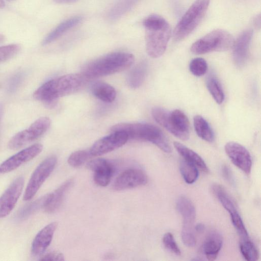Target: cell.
Here are the masks:
<instances>
[{"label": "cell", "instance_id": "2e32d148", "mask_svg": "<svg viewBox=\"0 0 261 261\" xmlns=\"http://www.w3.org/2000/svg\"><path fill=\"white\" fill-rule=\"evenodd\" d=\"M147 177L144 171L138 169H128L122 172L115 180L113 188L122 191L145 185Z\"/></svg>", "mask_w": 261, "mask_h": 261}, {"label": "cell", "instance_id": "3957f363", "mask_svg": "<svg viewBox=\"0 0 261 261\" xmlns=\"http://www.w3.org/2000/svg\"><path fill=\"white\" fill-rule=\"evenodd\" d=\"M135 62L132 54L115 51L94 60L83 68L82 74L86 79H93L112 74L126 70Z\"/></svg>", "mask_w": 261, "mask_h": 261}, {"label": "cell", "instance_id": "4fadbf2b", "mask_svg": "<svg viewBox=\"0 0 261 261\" xmlns=\"http://www.w3.org/2000/svg\"><path fill=\"white\" fill-rule=\"evenodd\" d=\"M42 149L43 146L41 144H35L21 150L0 165V173H6L14 170L22 164L33 159Z\"/></svg>", "mask_w": 261, "mask_h": 261}, {"label": "cell", "instance_id": "7bdbcfd3", "mask_svg": "<svg viewBox=\"0 0 261 261\" xmlns=\"http://www.w3.org/2000/svg\"><path fill=\"white\" fill-rule=\"evenodd\" d=\"M3 115V107L0 105V121Z\"/></svg>", "mask_w": 261, "mask_h": 261}, {"label": "cell", "instance_id": "5bb4252c", "mask_svg": "<svg viewBox=\"0 0 261 261\" xmlns=\"http://www.w3.org/2000/svg\"><path fill=\"white\" fill-rule=\"evenodd\" d=\"M24 179L16 178L0 197V219L8 215L15 207L22 193Z\"/></svg>", "mask_w": 261, "mask_h": 261}, {"label": "cell", "instance_id": "8fae6325", "mask_svg": "<svg viewBox=\"0 0 261 261\" xmlns=\"http://www.w3.org/2000/svg\"><path fill=\"white\" fill-rule=\"evenodd\" d=\"M213 193L224 208L229 213L231 220L238 232L240 236L245 235L247 231L239 214L236 205L225 189L219 184L212 187Z\"/></svg>", "mask_w": 261, "mask_h": 261}, {"label": "cell", "instance_id": "6da1fadb", "mask_svg": "<svg viewBox=\"0 0 261 261\" xmlns=\"http://www.w3.org/2000/svg\"><path fill=\"white\" fill-rule=\"evenodd\" d=\"M143 25L148 55L152 58L161 57L165 53L171 37L170 24L162 16L152 14L143 20Z\"/></svg>", "mask_w": 261, "mask_h": 261}, {"label": "cell", "instance_id": "1f68e13d", "mask_svg": "<svg viewBox=\"0 0 261 261\" xmlns=\"http://www.w3.org/2000/svg\"><path fill=\"white\" fill-rule=\"evenodd\" d=\"M91 155L89 150H80L72 153L68 159V163L73 167H79L84 164Z\"/></svg>", "mask_w": 261, "mask_h": 261}, {"label": "cell", "instance_id": "484cf974", "mask_svg": "<svg viewBox=\"0 0 261 261\" xmlns=\"http://www.w3.org/2000/svg\"><path fill=\"white\" fill-rule=\"evenodd\" d=\"M147 67L146 64L143 62L133 68L129 72L127 82L130 88L136 89L142 84L146 75Z\"/></svg>", "mask_w": 261, "mask_h": 261}, {"label": "cell", "instance_id": "4dcf8cb0", "mask_svg": "<svg viewBox=\"0 0 261 261\" xmlns=\"http://www.w3.org/2000/svg\"><path fill=\"white\" fill-rule=\"evenodd\" d=\"M240 250L243 257L247 261H256L259 253L254 244L248 238L242 239L240 243Z\"/></svg>", "mask_w": 261, "mask_h": 261}, {"label": "cell", "instance_id": "52a82bcc", "mask_svg": "<svg viewBox=\"0 0 261 261\" xmlns=\"http://www.w3.org/2000/svg\"><path fill=\"white\" fill-rule=\"evenodd\" d=\"M234 42V39L229 33L217 29L195 41L191 47V51L195 55L225 51L232 47Z\"/></svg>", "mask_w": 261, "mask_h": 261}, {"label": "cell", "instance_id": "5b68a950", "mask_svg": "<svg viewBox=\"0 0 261 261\" xmlns=\"http://www.w3.org/2000/svg\"><path fill=\"white\" fill-rule=\"evenodd\" d=\"M152 116L155 121L173 134L182 140L190 137V123L187 116L181 111L176 109L169 112L161 107L152 109Z\"/></svg>", "mask_w": 261, "mask_h": 261}, {"label": "cell", "instance_id": "8992f818", "mask_svg": "<svg viewBox=\"0 0 261 261\" xmlns=\"http://www.w3.org/2000/svg\"><path fill=\"white\" fill-rule=\"evenodd\" d=\"M210 0H195L182 15L174 28L173 37L180 41L188 36L199 25L205 15Z\"/></svg>", "mask_w": 261, "mask_h": 261}, {"label": "cell", "instance_id": "d590c367", "mask_svg": "<svg viewBox=\"0 0 261 261\" xmlns=\"http://www.w3.org/2000/svg\"><path fill=\"white\" fill-rule=\"evenodd\" d=\"M39 260L62 261L64 260V257L62 253L54 251L43 255L40 257Z\"/></svg>", "mask_w": 261, "mask_h": 261}, {"label": "cell", "instance_id": "b9f144b4", "mask_svg": "<svg viewBox=\"0 0 261 261\" xmlns=\"http://www.w3.org/2000/svg\"><path fill=\"white\" fill-rule=\"evenodd\" d=\"M5 4L3 0H0V8H3L5 7Z\"/></svg>", "mask_w": 261, "mask_h": 261}, {"label": "cell", "instance_id": "9a60e30c", "mask_svg": "<svg viewBox=\"0 0 261 261\" xmlns=\"http://www.w3.org/2000/svg\"><path fill=\"white\" fill-rule=\"evenodd\" d=\"M225 152L233 164L246 174H249L252 168V159L248 150L241 144L229 142L225 146Z\"/></svg>", "mask_w": 261, "mask_h": 261}, {"label": "cell", "instance_id": "e575fe53", "mask_svg": "<svg viewBox=\"0 0 261 261\" xmlns=\"http://www.w3.org/2000/svg\"><path fill=\"white\" fill-rule=\"evenodd\" d=\"M163 242L165 247L170 252L176 255H180V250L172 233L170 232L166 233L163 236Z\"/></svg>", "mask_w": 261, "mask_h": 261}, {"label": "cell", "instance_id": "ab89813d", "mask_svg": "<svg viewBox=\"0 0 261 261\" xmlns=\"http://www.w3.org/2000/svg\"><path fill=\"white\" fill-rule=\"evenodd\" d=\"M205 228V226L202 223H198L195 226V229L198 232H202Z\"/></svg>", "mask_w": 261, "mask_h": 261}, {"label": "cell", "instance_id": "7402d4cb", "mask_svg": "<svg viewBox=\"0 0 261 261\" xmlns=\"http://www.w3.org/2000/svg\"><path fill=\"white\" fill-rule=\"evenodd\" d=\"M222 244L223 239L219 233L213 231L208 235L204 242L203 250L208 260H214L216 259Z\"/></svg>", "mask_w": 261, "mask_h": 261}, {"label": "cell", "instance_id": "603a6c76", "mask_svg": "<svg viewBox=\"0 0 261 261\" xmlns=\"http://www.w3.org/2000/svg\"><path fill=\"white\" fill-rule=\"evenodd\" d=\"M173 145L184 160L193 164L202 172L208 171L205 162L196 152L179 142H174Z\"/></svg>", "mask_w": 261, "mask_h": 261}, {"label": "cell", "instance_id": "ba28073f", "mask_svg": "<svg viewBox=\"0 0 261 261\" xmlns=\"http://www.w3.org/2000/svg\"><path fill=\"white\" fill-rule=\"evenodd\" d=\"M176 208L183 218L181 239L184 244L190 247L196 244V239L193 231V224L196 218L195 206L187 197L181 196L176 201Z\"/></svg>", "mask_w": 261, "mask_h": 261}, {"label": "cell", "instance_id": "4316f807", "mask_svg": "<svg viewBox=\"0 0 261 261\" xmlns=\"http://www.w3.org/2000/svg\"><path fill=\"white\" fill-rule=\"evenodd\" d=\"M47 194L25 205L17 213L16 219L19 221L24 220L37 212L41 208H43Z\"/></svg>", "mask_w": 261, "mask_h": 261}, {"label": "cell", "instance_id": "836d02e7", "mask_svg": "<svg viewBox=\"0 0 261 261\" xmlns=\"http://www.w3.org/2000/svg\"><path fill=\"white\" fill-rule=\"evenodd\" d=\"M18 44H11L0 46V62L6 61L15 56L20 50Z\"/></svg>", "mask_w": 261, "mask_h": 261}, {"label": "cell", "instance_id": "f1b7e54d", "mask_svg": "<svg viewBox=\"0 0 261 261\" xmlns=\"http://www.w3.org/2000/svg\"><path fill=\"white\" fill-rule=\"evenodd\" d=\"M206 84L214 99L218 104H221L224 99V94L219 81L213 75H210L206 79Z\"/></svg>", "mask_w": 261, "mask_h": 261}, {"label": "cell", "instance_id": "f35d334b", "mask_svg": "<svg viewBox=\"0 0 261 261\" xmlns=\"http://www.w3.org/2000/svg\"><path fill=\"white\" fill-rule=\"evenodd\" d=\"M79 0H54V1L59 4H70L75 3Z\"/></svg>", "mask_w": 261, "mask_h": 261}, {"label": "cell", "instance_id": "8d00e7d4", "mask_svg": "<svg viewBox=\"0 0 261 261\" xmlns=\"http://www.w3.org/2000/svg\"><path fill=\"white\" fill-rule=\"evenodd\" d=\"M222 172L223 176L226 180L231 183H233L231 171L228 166L224 165L222 168Z\"/></svg>", "mask_w": 261, "mask_h": 261}, {"label": "cell", "instance_id": "44dd1931", "mask_svg": "<svg viewBox=\"0 0 261 261\" xmlns=\"http://www.w3.org/2000/svg\"><path fill=\"white\" fill-rule=\"evenodd\" d=\"M82 20V16H75L62 21L45 37L42 41V45H46L56 40L80 23Z\"/></svg>", "mask_w": 261, "mask_h": 261}, {"label": "cell", "instance_id": "f546056e", "mask_svg": "<svg viewBox=\"0 0 261 261\" xmlns=\"http://www.w3.org/2000/svg\"><path fill=\"white\" fill-rule=\"evenodd\" d=\"M138 0H119L110 10L108 17L111 20H116L127 12Z\"/></svg>", "mask_w": 261, "mask_h": 261}, {"label": "cell", "instance_id": "30bf717a", "mask_svg": "<svg viewBox=\"0 0 261 261\" xmlns=\"http://www.w3.org/2000/svg\"><path fill=\"white\" fill-rule=\"evenodd\" d=\"M57 162V159L55 156H50L37 166L27 186L23 197L24 200L28 201L33 198L54 170Z\"/></svg>", "mask_w": 261, "mask_h": 261}, {"label": "cell", "instance_id": "e0dca14e", "mask_svg": "<svg viewBox=\"0 0 261 261\" xmlns=\"http://www.w3.org/2000/svg\"><path fill=\"white\" fill-rule=\"evenodd\" d=\"M87 167L93 171V180L96 185L106 187L109 184L114 172L109 161L102 158L95 159L90 161Z\"/></svg>", "mask_w": 261, "mask_h": 261}, {"label": "cell", "instance_id": "60d3db41", "mask_svg": "<svg viewBox=\"0 0 261 261\" xmlns=\"http://www.w3.org/2000/svg\"><path fill=\"white\" fill-rule=\"evenodd\" d=\"M5 40V37L2 34H0V43H3Z\"/></svg>", "mask_w": 261, "mask_h": 261}, {"label": "cell", "instance_id": "ac0fdd59", "mask_svg": "<svg viewBox=\"0 0 261 261\" xmlns=\"http://www.w3.org/2000/svg\"><path fill=\"white\" fill-rule=\"evenodd\" d=\"M252 35V30H246L234 42L232 56L234 63L238 67L244 66L247 60Z\"/></svg>", "mask_w": 261, "mask_h": 261}, {"label": "cell", "instance_id": "74e56055", "mask_svg": "<svg viewBox=\"0 0 261 261\" xmlns=\"http://www.w3.org/2000/svg\"><path fill=\"white\" fill-rule=\"evenodd\" d=\"M253 25L255 28L260 29V14L257 15L253 20Z\"/></svg>", "mask_w": 261, "mask_h": 261}, {"label": "cell", "instance_id": "ee69618b", "mask_svg": "<svg viewBox=\"0 0 261 261\" xmlns=\"http://www.w3.org/2000/svg\"><path fill=\"white\" fill-rule=\"evenodd\" d=\"M8 1H9V2H12V1H15V0H7Z\"/></svg>", "mask_w": 261, "mask_h": 261}, {"label": "cell", "instance_id": "277c9868", "mask_svg": "<svg viewBox=\"0 0 261 261\" xmlns=\"http://www.w3.org/2000/svg\"><path fill=\"white\" fill-rule=\"evenodd\" d=\"M112 132H123L128 138L148 141L166 153L171 152L170 143L166 136L158 127L146 123H120L113 126Z\"/></svg>", "mask_w": 261, "mask_h": 261}, {"label": "cell", "instance_id": "ffe728a7", "mask_svg": "<svg viewBox=\"0 0 261 261\" xmlns=\"http://www.w3.org/2000/svg\"><path fill=\"white\" fill-rule=\"evenodd\" d=\"M72 180L64 182L53 192L48 194L43 209L47 213L56 212L62 204L65 195L72 184Z\"/></svg>", "mask_w": 261, "mask_h": 261}, {"label": "cell", "instance_id": "d6a6232c", "mask_svg": "<svg viewBox=\"0 0 261 261\" xmlns=\"http://www.w3.org/2000/svg\"><path fill=\"white\" fill-rule=\"evenodd\" d=\"M191 72L196 76L204 75L207 69V64L206 61L202 58L193 59L189 65Z\"/></svg>", "mask_w": 261, "mask_h": 261}, {"label": "cell", "instance_id": "d6986e66", "mask_svg": "<svg viewBox=\"0 0 261 261\" xmlns=\"http://www.w3.org/2000/svg\"><path fill=\"white\" fill-rule=\"evenodd\" d=\"M58 223L53 222L40 230L35 236L32 244L31 250L33 254H42L49 246Z\"/></svg>", "mask_w": 261, "mask_h": 261}, {"label": "cell", "instance_id": "83f0119b", "mask_svg": "<svg viewBox=\"0 0 261 261\" xmlns=\"http://www.w3.org/2000/svg\"><path fill=\"white\" fill-rule=\"evenodd\" d=\"M179 170L184 180L188 184L194 183L198 178V169L183 159L180 161Z\"/></svg>", "mask_w": 261, "mask_h": 261}, {"label": "cell", "instance_id": "cb8c5ba5", "mask_svg": "<svg viewBox=\"0 0 261 261\" xmlns=\"http://www.w3.org/2000/svg\"><path fill=\"white\" fill-rule=\"evenodd\" d=\"M91 92L94 96L105 102H113L116 96L115 88L102 82L94 83L91 87Z\"/></svg>", "mask_w": 261, "mask_h": 261}, {"label": "cell", "instance_id": "7a4b0ae2", "mask_svg": "<svg viewBox=\"0 0 261 261\" xmlns=\"http://www.w3.org/2000/svg\"><path fill=\"white\" fill-rule=\"evenodd\" d=\"M86 78L80 74H68L48 81L34 93L37 100L51 105L59 98L70 95L82 87Z\"/></svg>", "mask_w": 261, "mask_h": 261}, {"label": "cell", "instance_id": "7c38bea8", "mask_svg": "<svg viewBox=\"0 0 261 261\" xmlns=\"http://www.w3.org/2000/svg\"><path fill=\"white\" fill-rule=\"evenodd\" d=\"M128 139L124 132H112L111 134L95 142L89 150L92 156H99L121 147Z\"/></svg>", "mask_w": 261, "mask_h": 261}, {"label": "cell", "instance_id": "9c48e42d", "mask_svg": "<svg viewBox=\"0 0 261 261\" xmlns=\"http://www.w3.org/2000/svg\"><path fill=\"white\" fill-rule=\"evenodd\" d=\"M50 119L42 117L34 122L28 128L15 135L9 141L8 147L16 150L42 136L49 128Z\"/></svg>", "mask_w": 261, "mask_h": 261}, {"label": "cell", "instance_id": "d4e9b609", "mask_svg": "<svg viewBox=\"0 0 261 261\" xmlns=\"http://www.w3.org/2000/svg\"><path fill=\"white\" fill-rule=\"evenodd\" d=\"M193 124L197 135L206 142L214 141V134L207 121L201 116L196 115L193 118Z\"/></svg>", "mask_w": 261, "mask_h": 261}]
</instances>
